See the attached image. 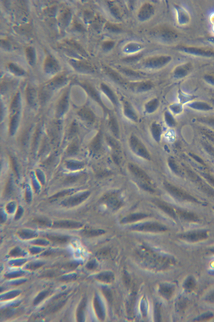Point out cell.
I'll return each mask as SVG.
<instances>
[{"mask_svg": "<svg viewBox=\"0 0 214 322\" xmlns=\"http://www.w3.org/2000/svg\"><path fill=\"white\" fill-rule=\"evenodd\" d=\"M130 145L133 151L138 155L144 158H149V154L146 148L136 138L132 136L130 138Z\"/></svg>", "mask_w": 214, "mask_h": 322, "instance_id": "obj_1", "label": "cell"}, {"mask_svg": "<svg viewBox=\"0 0 214 322\" xmlns=\"http://www.w3.org/2000/svg\"><path fill=\"white\" fill-rule=\"evenodd\" d=\"M89 195V192H86L80 196H75L65 200L63 202V205L67 206H73L77 205L86 200Z\"/></svg>", "mask_w": 214, "mask_h": 322, "instance_id": "obj_2", "label": "cell"}, {"mask_svg": "<svg viewBox=\"0 0 214 322\" xmlns=\"http://www.w3.org/2000/svg\"><path fill=\"white\" fill-rule=\"evenodd\" d=\"M82 225L79 222L70 221H60L55 222L53 227L64 229H77L81 227Z\"/></svg>", "mask_w": 214, "mask_h": 322, "instance_id": "obj_3", "label": "cell"}, {"mask_svg": "<svg viewBox=\"0 0 214 322\" xmlns=\"http://www.w3.org/2000/svg\"><path fill=\"white\" fill-rule=\"evenodd\" d=\"M44 69L47 72H54L58 71L59 66L55 59L51 56H48L45 59L44 63Z\"/></svg>", "mask_w": 214, "mask_h": 322, "instance_id": "obj_4", "label": "cell"}, {"mask_svg": "<svg viewBox=\"0 0 214 322\" xmlns=\"http://www.w3.org/2000/svg\"><path fill=\"white\" fill-rule=\"evenodd\" d=\"M135 229L138 230L146 231H160L164 230V228L158 225L154 224H145L136 227Z\"/></svg>", "mask_w": 214, "mask_h": 322, "instance_id": "obj_5", "label": "cell"}, {"mask_svg": "<svg viewBox=\"0 0 214 322\" xmlns=\"http://www.w3.org/2000/svg\"><path fill=\"white\" fill-rule=\"evenodd\" d=\"M129 169L132 173H134L138 177L144 179L145 181L149 182V177L146 174L136 166L134 165L133 164H130L129 165Z\"/></svg>", "mask_w": 214, "mask_h": 322, "instance_id": "obj_6", "label": "cell"}, {"mask_svg": "<svg viewBox=\"0 0 214 322\" xmlns=\"http://www.w3.org/2000/svg\"><path fill=\"white\" fill-rule=\"evenodd\" d=\"M80 116L89 122H93L95 120V116L92 112L88 109L84 108L81 110L78 113Z\"/></svg>", "mask_w": 214, "mask_h": 322, "instance_id": "obj_7", "label": "cell"}, {"mask_svg": "<svg viewBox=\"0 0 214 322\" xmlns=\"http://www.w3.org/2000/svg\"><path fill=\"white\" fill-rule=\"evenodd\" d=\"M168 61V58L165 57H160L154 58L149 60L147 62V64L152 67H159L164 65Z\"/></svg>", "mask_w": 214, "mask_h": 322, "instance_id": "obj_8", "label": "cell"}, {"mask_svg": "<svg viewBox=\"0 0 214 322\" xmlns=\"http://www.w3.org/2000/svg\"><path fill=\"white\" fill-rule=\"evenodd\" d=\"M86 298H84L82 300L77 310V317L78 322H82L84 321V313L86 308Z\"/></svg>", "mask_w": 214, "mask_h": 322, "instance_id": "obj_9", "label": "cell"}, {"mask_svg": "<svg viewBox=\"0 0 214 322\" xmlns=\"http://www.w3.org/2000/svg\"><path fill=\"white\" fill-rule=\"evenodd\" d=\"M94 305L95 311L98 317L100 320H103L105 317V313L101 304L97 297H96L94 299Z\"/></svg>", "mask_w": 214, "mask_h": 322, "instance_id": "obj_10", "label": "cell"}, {"mask_svg": "<svg viewBox=\"0 0 214 322\" xmlns=\"http://www.w3.org/2000/svg\"><path fill=\"white\" fill-rule=\"evenodd\" d=\"M147 216L146 215L143 214H135L131 215L126 217L123 218L122 222L123 223H126L130 222H134L140 219H143Z\"/></svg>", "mask_w": 214, "mask_h": 322, "instance_id": "obj_11", "label": "cell"}, {"mask_svg": "<svg viewBox=\"0 0 214 322\" xmlns=\"http://www.w3.org/2000/svg\"><path fill=\"white\" fill-rule=\"evenodd\" d=\"M48 239L53 243L59 244H64L68 242L69 237L63 236L48 235Z\"/></svg>", "mask_w": 214, "mask_h": 322, "instance_id": "obj_12", "label": "cell"}, {"mask_svg": "<svg viewBox=\"0 0 214 322\" xmlns=\"http://www.w3.org/2000/svg\"><path fill=\"white\" fill-rule=\"evenodd\" d=\"M97 278L105 282H110L114 279V276L111 272H103L99 274Z\"/></svg>", "mask_w": 214, "mask_h": 322, "instance_id": "obj_13", "label": "cell"}, {"mask_svg": "<svg viewBox=\"0 0 214 322\" xmlns=\"http://www.w3.org/2000/svg\"><path fill=\"white\" fill-rule=\"evenodd\" d=\"M72 64L76 69L79 71H92V68L86 63L75 62Z\"/></svg>", "mask_w": 214, "mask_h": 322, "instance_id": "obj_14", "label": "cell"}, {"mask_svg": "<svg viewBox=\"0 0 214 322\" xmlns=\"http://www.w3.org/2000/svg\"><path fill=\"white\" fill-rule=\"evenodd\" d=\"M101 89H102L103 92L111 100V101L114 104H116V99L115 98V95L113 94L112 91L109 88V87H108L107 85H105V84H102L101 85Z\"/></svg>", "mask_w": 214, "mask_h": 322, "instance_id": "obj_15", "label": "cell"}, {"mask_svg": "<svg viewBox=\"0 0 214 322\" xmlns=\"http://www.w3.org/2000/svg\"><path fill=\"white\" fill-rule=\"evenodd\" d=\"M105 233V231L99 229V230H85L82 232V234L83 236L87 237H93L100 235Z\"/></svg>", "mask_w": 214, "mask_h": 322, "instance_id": "obj_16", "label": "cell"}, {"mask_svg": "<svg viewBox=\"0 0 214 322\" xmlns=\"http://www.w3.org/2000/svg\"><path fill=\"white\" fill-rule=\"evenodd\" d=\"M152 7L149 5H145L142 8V9L140 11V16L141 18H146L150 17L152 13Z\"/></svg>", "mask_w": 214, "mask_h": 322, "instance_id": "obj_17", "label": "cell"}, {"mask_svg": "<svg viewBox=\"0 0 214 322\" xmlns=\"http://www.w3.org/2000/svg\"><path fill=\"white\" fill-rule=\"evenodd\" d=\"M18 235L24 239H31L37 236V235L32 231L29 230H23L18 233Z\"/></svg>", "mask_w": 214, "mask_h": 322, "instance_id": "obj_18", "label": "cell"}, {"mask_svg": "<svg viewBox=\"0 0 214 322\" xmlns=\"http://www.w3.org/2000/svg\"><path fill=\"white\" fill-rule=\"evenodd\" d=\"M83 87H84V88L86 89V91L88 93V94H89L93 98H94L95 100H96L98 102H99L100 103V100L98 95L97 92H96V91L92 88L91 86L88 85V84H84V86H83Z\"/></svg>", "mask_w": 214, "mask_h": 322, "instance_id": "obj_19", "label": "cell"}, {"mask_svg": "<svg viewBox=\"0 0 214 322\" xmlns=\"http://www.w3.org/2000/svg\"><path fill=\"white\" fill-rule=\"evenodd\" d=\"M26 54L30 64H33L35 61V52L33 48L29 47L26 50Z\"/></svg>", "mask_w": 214, "mask_h": 322, "instance_id": "obj_20", "label": "cell"}, {"mask_svg": "<svg viewBox=\"0 0 214 322\" xmlns=\"http://www.w3.org/2000/svg\"><path fill=\"white\" fill-rule=\"evenodd\" d=\"M152 133L154 138L158 141L160 139L161 129L159 125L156 124H153L152 126Z\"/></svg>", "mask_w": 214, "mask_h": 322, "instance_id": "obj_21", "label": "cell"}, {"mask_svg": "<svg viewBox=\"0 0 214 322\" xmlns=\"http://www.w3.org/2000/svg\"><path fill=\"white\" fill-rule=\"evenodd\" d=\"M68 96L67 95H66L62 98L59 105L58 111L60 114L63 113L64 111H65L68 107Z\"/></svg>", "mask_w": 214, "mask_h": 322, "instance_id": "obj_22", "label": "cell"}, {"mask_svg": "<svg viewBox=\"0 0 214 322\" xmlns=\"http://www.w3.org/2000/svg\"><path fill=\"white\" fill-rule=\"evenodd\" d=\"M101 146V137L100 135L98 134L92 142L91 148L94 151H97L100 149Z\"/></svg>", "mask_w": 214, "mask_h": 322, "instance_id": "obj_23", "label": "cell"}, {"mask_svg": "<svg viewBox=\"0 0 214 322\" xmlns=\"http://www.w3.org/2000/svg\"><path fill=\"white\" fill-rule=\"evenodd\" d=\"M106 71L107 73H108L109 75L111 78H112L114 80L118 81L119 83H123V79L121 78V77H120L119 75H118L115 72L112 70L110 69L109 68H106Z\"/></svg>", "mask_w": 214, "mask_h": 322, "instance_id": "obj_24", "label": "cell"}, {"mask_svg": "<svg viewBox=\"0 0 214 322\" xmlns=\"http://www.w3.org/2000/svg\"><path fill=\"white\" fill-rule=\"evenodd\" d=\"M158 106V102L156 99H154L148 102L146 106L147 111L149 112L154 111Z\"/></svg>", "mask_w": 214, "mask_h": 322, "instance_id": "obj_25", "label": "cell"}, {"mask_svg": "<svg viewBox=\"0 0 214 322\" xmlns=\"http://www.w3.org/2000/svg\"><path fill=\"white\" fill-rule=\"evenodd\" d=\"M110 126L112 133L116 136H118L119 134L118 126L117 122L112 118L110 120Z\"/></svg>", "mask_w": 214, "mask_h": 322, "instance_id": "obj_26", "label": "cell"}, {"mask_svg": "<svg viewBox=\"0 0 214 322\" xmlns=\"http://www.w3.org/2000/svg\"><path fill=\"white\" fill-rule=\"evenodd\" d=\"M48 291H46L41 292L39 294L33 302V304L37 305L41 302L49 294Z\"/></svg>", "mask_w": 214, "mask_h": 322, "instance_id": "obj_27", "label": "cell"}, {"mask_svg": "<svg viewBox=\"0 0 214 322\" xmlns=\"http://www.w3.org/2000/svg\"><path fill=\"white\" fill-rule=\"evenodd\" d=\"M191 106L194 108L199 110H209L210 108V107L208 105L205 104V103H201V102H197V103H193L192 105H191Z\"/></svg>", "mask_w": 214, "mask_h": 322, "instance_id": "obj_28", "label": "cell"}, {"mask_svg": "<svg viewBox=\"0 0 214 322\" xmlns=\"http://www.w3.org/2000/svg\"><path fill=\"white\" fill-rule=\"evenodd\" d=\"M65 81V78L63 76H60L55 78L51 83V85L54 87H58L62 84Z\"/></svg>", "mask_w": 214, "mask_h": 322, "instance_id": "obj_29", "label": "cell"}, {"mask_svg": "<svg viewBox=\"0 0 214 322\" xmlns=\"http://www.w3.org/2000/svg\"><path fill=\"white\" fill-rule=\"evenodd\" d=\"M9 68L11 71H12L13 73H14L16 74L19 75L23 74V70H22L21 69H20L19 67H17L14 64L11 63L9 65Z\"/></svg>", "mask_w": 214, "mask_h": 322, "instance_id": "obj_30", "label": "cell"}, {"mask_svg": "<svg viewBox=\"0 0 214 322\" xmlns=\"http://www.w3.org/2000/svg\"><path fill=\"white\" fill-rule=\"evenodd\" d=\"M37 224L42 226L48 227L51 225V222L49 220L45 218H38L34 220Z\"/></svg>", "mask_w": 214, "mask_h": 322, "instance_id": "obj_31", "label": "cell"}, {"mask_svg": "<svg viewBox=\"0 0 214 322\" xmlns=\"http://www.w3.org/2000/svg\"><path fill=\"white\" fill-rule=\"evenodd\" d=\"M43 265V263L41 262H34V263H30L27 266V269L31 270H35L39 268Z\"/></svg>", "mask_w": 214, "mask_h": 322, "instance_id": "obj_32", "label": "cell"}, {"mask_svg": "<svg viewBox=\"0 0 214 322\" xmlns=\"http://www.w3.org/2000/svg\"><path fill=\"white\" fill-rule=\"evenodd\" d=\"M17 115H15L11 119L10 125V130L11 133H13V131L15 130L17 124Z\"/></svg>", "mask_w": 214, "mask_h": 322, "instance_id": "obj_33", "label": "cell"}, {"mask_svg": "<svg viewBox=\"0 0 214 322\" xmlns=\"http://www.w3.org/2000/svg\"><path fill=\"white\" fill-rule=\"evenodd\" d=\"M78 145L75 143H73V144L71 145L68 149V153L70 155H73L76 154L78 152Z\"/></svg>", "mask_w": 214, "mask_h": 322, "instance_id": "obj_34", "label": "cell"}, {"mask_svg": "<svg viewBox=\"0 0 214 322\" xmlns=\"http://www.w3.org/2000/svg\"><path fill=\"white\" fill-rule=\"evenodd\" d=\"M125 113L126 116L134 120H136V116L134 113V112L129 108H126L125 110Z\"/></svg>", "mask_w": 214, "mask_h": 322, "instance_id": "obj_35", "label": "cell"}, {"mask_svg": "<svg viewBox=\"0 0 214 322\" xmlns=\"http://www.w3.org/2000/svg\"><path fill=\"white\" fill-rule=\"evenodd\" d=\"M31 89L28 88L27 91V97L28 102L30 104H32L33 102L34 97V92Z\"/></svg>", "mask_w": 214, "mask_h": 322, "instance_id": "obj_36", "label": "cell"}, {"mask_svg": "<svg viewBox=\"0 0 214 322\" xmlns=\"http://www.w3.org/2000/svg\"><path fill=\"white\" fill-rule=\"evenodd\" d=\"M79 264L77 262H70L67 263L63 266L64 269L67 270H74L78 266Z\"/></svg>", "mask_w": 214, "mask_h": 322, "instance_id": "obj_37", "label": "cell"}, {"mask_svg": "<svg viewBox=\"0 0 214 322\" xmlns=\"http://www.w3.org/2000/svg\"><path fill=\"white\" fill-rule=\"evenodd\" d=\"M22 251L21 250L20 248L16 247L11 251L9 255L11 256L17 257L19 256L22 255Z\"/></svg>", "mask_w": 214, "mask_h": 322, "instance_id": "obj_38", "label": "cell"}, {"mask_svg": "<svg viewBox=\"0 0 214 322\" xmlns=\"http://www.w3.org/2000/svg\"><path fill=\"white\" fill-rule=\"evenodd\" d=\"M68 166L69 168L72 169H80L82 166V164L80 163H75L73 162H68Z\"/></svg>", "mask_w": 214, "mask_h": 322, "instance_id": "obj_39", "label": "cell"}, {"mask_svg": "<svg viewBox=\"0 0 214 322\" xmlns=\"http://www.w3.org/2000/svg\"><path fill=\"white\" fill-rule=\"evenodd\" d=\"M19 292H18V291H13V292H11L9 293L6 295H5L4 297H3V300H9V299L14 298V297H16V296L19 294Z\"/></svg>", "mask_w": 214, "mask_h": 322, "instance_id": "obj_40", "label": "cell"}, {"mask_svg": "<svg viewBox=\"0 0 214 322\" xmlns=\"http://www.w3.org/2000/svg\"><path fill=\"white\" fill-rule=\"evenodd\" d=\"M79 178V176H71L67 178L64 181V183L66 184H72L75 183L78 181Z\"/></svg>", "mask_w": 214, "mask_h": 322, "instance_id": "obj_41", "label": "cell"}, {"mask_svg": "<svg viewBox=\"0 0 214 322\" xmlns=\"http://www.w3.org/2000/svg\"><path fill=\"white\" fill-rule=\"evenodd\" d=\"M151 88V85L148 82H145L140 84L139 87V90L140 91H145L150 89Z\"/></svg>", "mask_w": 214, "mask_h": 322, "instance_id": "obj_42", "label": "cell"}, {"mask_svg": "<svg viewBox=\"0 0 214 322\" xmlns=\"http://www.w3.org/2000/svg\"><path fill=\"white\" fill-rule=\"evenodd\" d=\"M165 120L169 126H173L175 124V121L173 118L168 113H166L165 114Z\"/></svg>", "mask_w": 214, "mask_h": 322, "instance_id": "obj_43", "label": "cell"}, {"mask_svg": "<svg viewBox=\"0 0 214 322\" xmlns=\"http://www.w3.org/2000/svg\"><path fill=\"white\" fill-rule=\"evenodd\" d=\"M155 319L156 321H160V313L159 306L158 305L156 304L155 306L154 311Z\"/></svg>", "mask_w": 214, "mask_h": 322, "instance_id": "obj_44", "label": "cell"}, {"mask_svg": "<svg viewBox=\"0 0 214 322\" xmlns=\"http://www.w3.org/2000/svg\"><path fill=\"white\" fill-rule=\"evenodd\" d=\"M70 193V191H62V192H59L56 194L54 195L51 198V199H55L59 198L62 197Z\"/></svg>", "mask_w": 214, "mask_h": 322, "instance_id": "obj_45", "label": "cell"}, {"mask_svg": "<svg viewBox=\"0 0 214 322\" xmlns=\"http://www.w3.org/2000/svg\"><path fill=\"white\" fill-rule=\"evenodd\" d=\"M23 274V272H18L8 274L6 275L5 276L6 278H16V277H19V276H22Z\"/></svg>", "mask_w": 214, "mask_h": 322, "instance_id": "obj_46", "label": "cell"}, {"mask_svg": "<svg viewBox=\"0 0 214 322\" xmlns=\"http://www.w3.org/2000/svg\"><path fill=\"white\" fill-rule=\"evenodd\" d=\"M103 292L108 302L111 303L112 301V296L109 290L107 288H104L103 289Z\"/></svg>", "mask_w": 214, "mask_h": 322, "instance_id": "obj_47", "label": "cell"}, {"mask_svg": "<svg viewBox=\"0 0 214 322\" xmlns=\"http://www.w3.org/2000/svg\"><path fill=\"white\" fill-rule=\"evenodd\" d=\"M13 314V312L12 311V310H9V309L3 310V311L1 312V315L6 317H11V316H12Z\"/></svg>", "mask_w": 214, "mask_h": 322, "instance_id": "obj_48", "label": "cell"}, {"mask_svg": "<svg viewBox=\"0 0 214 322\" xmlns=\"http://www.w3.org/2000/svg\"><path fill=\"white\" fill-rule=\"evenodd\" d=\"M12 190V183L10 179L8 181V183L6 185L5 187V195H8L11 194V191Z\"/></svg>", "mask_w": 214, "mask_h": 322, "instance_id": "obj_49", "label": "cell"}, {"mask_svg": "<svg viewBox=\"0 0 214 322\" xmlns=\"http://www.w3.org/2000/svg\"><path fill=\"white\" fill-rule=\"evenodd\" d=\"M65 303H66V301H63L61 302V303H59L57 305L53 307V309H52V310H51V312L53 313L58 311L60 308H61L62 307L63 305H64Z\"/></svg>", "mask_w": 214, "mask_h": 322, "instance_id": "obj_50", "label": "cell"}, {"mask_svg": "<svg viewBox=\"0 0 214 322\" xmlns=\"http://www.w3.org/2000/svg\"><path fill=\"white\" fill-rule=\"evenodd\" d=\"M56 275V273L53 271H48V272H44L41 275L43 277L50 278V277H52L55 276Z\"/></svg>", "mask_w": 214, "mask_h": 322, "instance_id": "obj_51", "label": "cell"}, {"mask_svg": "<svg viewBox=\"0 0 214 322\" xmlns=\"http://www.w3.org/2000/svg\"><path fill=\"white\" fill-rule=\"evenodd\" d=\"M18 101H19V95L16 94L14 97L11 105V108L12 109L16 108L18 104Z\"/></svg>", "mask_w": 214, "mask_h": 322, "instance_id": "obj_52", "label": "cell"}, {"mask_svg": "<svg viewBox=\"0 0 214 322\" xmlns=\"http://www.w3.org/2000/svg\"><path fill=\"white\" fill-rule=\"evenodd\" d=\"M114 45V42H113L109 41L106 42L105 43H104L103 44V47L106 49L109 50L112 48Z\"/></svg>", "mask_w": 214, "mask_h": 322, "instance_id": "obj_53", "label": "cell"}, {"mask_svg": "<svg viewBox=\"0 0 214 322\" xmlns=\"http://www.w3.org/2000/svg\"><path fill=\"white\" fill-rule=\"evenodd\" d=\"M107 141L109 145H110L112 147L114 148H117L118 147V144L116 140L113 138H108L107 139Z\"/></svg>", "mask_w": 214, "mask_h": 322, "instance_id": "obj_54", "label": "cell"}, {"mask_svg": "<svg viewBox=\"0 0 214 322\" xmlns=\"http://www.w3.org/2000/svg\"><path fill=\"white\" fill-rule=\"evenodd\" d=\"M97 265L95 261H92L88 263L86 267L90 270H93L96 268Z\"/></svg>", "mask_w": 214, "mask_h": 322, "instance_id": "obj_55", "label": "cell"}, {"mask_svg": "<svg viewBox=\"0 0 214 322\" xmlns=\"http://www.w3.org/2000/svg\"><path fill=\"white\" fill-rule=\"evenodd\" d=\"M106 27L108 30H110V31H112L116 32H119L120 31V28H118V27L116 26V25H113V24H107Z\"/></svg>", "mask_w": 214, "mask_h": 322, "instance_id": "obj_56", "label": "cell"}, {"mask_svg": "<svg viewBox=\"0 0 214 322\" xmlns=\"http://www.w3.org/2000/svg\"><path fill=\"white\" fill-rule=\"evenodd\" d=\"M77 130H78V127H77V124L76 123H73L71 127L70 134H71V135L75 134L77 132Z\"/></svg>", "mask_w": 214, "mask_h": 322, "instance_id": "obj_57", "label": "cell"}, {"mask_svg": "<svg viewBox=\"0 0 214 322\" xmlns=\"http://www.w3.org/2000/svg\"><path fill=\"white\" fill-rule=\"evenodd\" d=\"M33 244L35 245H47L48 244L47 242L45 240L39 239L34 241Z\"/></svg>", "mask_w": 214, "mask_h": 322, "instance_id": "obj_58", "label": "cell"}, {"mask_svg": "<svg viewBox=\"0 0 214 322\" xmlns=\"http://www.w3.org/2000/svg\"><path fill=\"white\" fill-rule=\"evenodd\" d=\"M11 161L13 170H14V172H15V174H16V175H18V170H17V165H16V161L14 160V159L13 158L12 159Z\"/></svg>", "mask_w": 214, "mask_h": 322, "instance_id": "obj_59", "label": "cell"}, {"mask_svg": "<svg viewBox=\"0 0 214 322\" xmlns=\"http://www.w3.org/2000/svg\"><path fill=\"white\" fill-rule=\"evenodd\" d=\"M75 276L74 275L68 276H64V277H62V281H68V280H71V279H73V278H75Z\"/></svg>", "mask_w": 214, "mask_h": 322, "instance_id": "obj_60", "label": "cell"}, {"mask_svg": "<svg viewBox=\"0 0 214 322\" xmlns=\"http://www.w3.org/2000/svg\"><path fill=\"white\" fill-rule=\"evenodd\" d=\"M30 251L31 253L33 254H37L38 253H40L41 250L38 248H32L30 249Z\"/></svg>", "mask_w": 214, "mask_h": 322, "instance_id": "obj_61", "label": "cell"}, {"mask_svg": "<svg viewBox=\"0 0 214 322\" xmlns=\"http://www.w3.org/2000/svg\"><path fill=\"white\" fill-rule=\"evenodd\" d=\"M173 110V111L175 112H178L180 111L181 110V108L180 106H173L171 108Z\"/></svg>", "mask_w": 214, "mask_h": 322, "instance_id": "obj_62", "label": "cell"}, {"mask_svg": "<svg viewBox=\"0 0 214 322\" xmlns=\"http://www.w3.org/2000/svg\"><path fill=\"white\" fill-rule=\"evenodd\" d=\"M22 209L21 208L18 209L17 213H16V217H15L16 219H18V218H19L21 216L22 214Z\"/></svg>", "mask_w": 214, "mask_h": 322, "instance_id": "obj_63", "label": "cell"}]
</instances>
